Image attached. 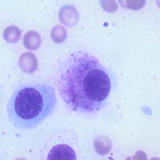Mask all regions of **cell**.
I'll list each match as a JSON object with an SVG mask.
<instances>
[{
  "label": "cell",
  "instance_id": "obj_5",
  "mask_svg": "<svg viewBox=\"0 0 160 160\" xmlns=\"http://www.w3.org/2000/svg\"><path fill=\"white\" fill-rule=\"evenodd\" d=\"M156 2H157L158 7L160 8V0H156Z\"/></svg>",
  "mask_w": 160,
  "mask_h": 160
},
{
  "label": "cell",
  "instance_id": "obj_4",
  "mask_svg": "<svg viewBox=\"0 0 160 160\" xmlns=\"http://www.w3.org/2000/svg\"><path fill=\"white\" fill-rule=\"evenodd\" d=\"M119 2L123 8L138 11L144 7L146 0H119Z\"/></svg>",
  "mask_w": 160,
  "mask_h": 160
},
{
  "label": "cell",
  "instance_id": "obj_2",
  "mask_svg": "<svg viewBox=\"0 0 160 160\" xmlns=\"http://www.w3.org/2000/svg\"><path fill=\"white\" fill-rule=\"evenodd\" d=\"M56 105V91L51 85L23 83L15 88L7 105V114L14 128L29 130L52 116Z\"/></svg>",
  "mask_w": 160,
  "mask_h": 160
},
{
  "label": "cell",
  "instance_id": "obj_1",
  "mask_svg": "<svg viewBox=\"0 0 160 160\" xmlns=\"http://www.w3.org/2000/svg\"><path fill=\"white\" fill-rule=\"evenodd\" d=\"M59 95L73 112L93 114L107 104L112 89V76L99 60L82 50L68 56L56 74Z\"/></svg>",
  "mask_w": 160,
  "mask_h": 160
},
{
  "label": "cell",
  "instance_id": "obj_6",
  "mask_svg": "<svg viewBox=\"0 0 160 160\" xmlns=\"http://www.w3.org/2000/svg\"><path fill=\"white\" fill-rule=\"evenodd\" d=\"M158 160H159V159H158Z\"/></svg>",
  "mask_w": 160,
  "mask_h": 160
},
{
  "label": "cell",
  "instance_id": "obj_3",
  "mask_svg": "<svg viewBox=\"0 0 160 160\" xmlns=\"http://www.w3.org/2000/svg\"><path fill=\"white\" fill-rule=\"evenodd\" d=\"M42 160H80L82 155L78 135L72 130L59 129L45 143Z\"/></svg>",
  "mask_w": 160,
  "mask_h": 160
}]
</instances>
